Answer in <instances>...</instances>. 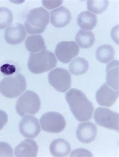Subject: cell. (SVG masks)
<instances>
[{"instance_id": "cell-1", "label": "cell", "mask_w": 119, "mask_h": 157, "mask_svg": "<svg viewBox=\"0 0 119 157\" xmlns=\"http://www.w3.org/2000/svg\"><path fill=\"white\" fill-rule=\"evenodd\" d=\"M66 101L75 118L79 121H86L92 118L94 106L79 90L72 88L65 94Z\"/></svg>"}, {"instance_id": "cell-2", "label": "cell", "mask_w": 119, "mask_h": 157, "mask_svg": "<svg viewBox=\"0 0 119 157\" xmlns=\"http://www.w3.org/2000/svg\"><path fill=\"white\" fill-rule=\"evenodd\" d=\"M56 58L50 51L45 50L39 52L31 53L28 61L29 71L34 74L48 71L57 65Z\"/></svg>"}, {"instance_id": "cell-3", "label": "cell", "mask_w": 119, "mask_h": 157, "mask_svg": "<svg viewBox=\"0 0 119 157\" xmlns=\"http://www.w3.org/2000/svg\"><path fill=\"white\" fill-rule=\"evenodd\" d=\"M49 21L48 11L43 7L30 10L26 18L25 26L29 34H41L44 31Z\"/></svg>"}, {"instance_id": "cell-4", "label": "cell", "mask_w": 119, "mask_h": 157, "mask_svg": "<svg viewBox=\"0 0 119 157\" xmlns=\"http://www.w3.org/2000/svg\"><path fill=\"white\" fill-rule=\"evenodd\" d=\"M26 88V80L21 73L5 77L0 82V92L3 96L9 98H17Z\"/></svg>"}, {"instance_id": "cell-5", "label": "cell", "mask_w": 119, "mask_h": 157, "mask_svg": "<svg viewBox=\"0 0 119 157\" xmlns=\"http://www.w3.org/2000/svg\"><path fill=\"white\" fill-rule=\"evenodd\" d=\"M41 107V101L37 94L31 91H26L17 100L16 110L21 117L34 115L37 113Z\"/></svg>"}, {"instance_id": "cell-6", "label": "cell", "mask_w": 119, "mask_h": 157, "mask_svg": "<svg viewBox=\"0 0 119 157\" xmlns=\"http://www.w3.org/2000/svg\"><path fill=\"white\" fill-rule=\"evenodd\" d=\"M41 128L46 132L60 133L65 128L66 121L63 116L56 112H47L40 119Z\"/></svg>"}, {"instance_id": "cell-7", "label": "cell", "mask_w": 119, "mask_h": 157, "mask_svg": "<svg viewBox=\"0 0 119 157\" xmlns=\"http://www.w3.org/2000/svg\"><path fill=\"white\" fill-rule=\"evenodd\" d=\"M94 118L98 125L119 132V115L116 112L108 108H97Z\"/></svg>"}, {"instance_id": "cell-8", "label": "cell", "mask_w": 119, "mask_h": 157, "mask_svg": "<svg viewBox=\"0 0 119 157\" xmlns=\"http://www.w3.org/2000/svg\"><path fill=\"white\" fill-rule=\"evenodd\" d=\"M48 79L50 85L59 92L67 91L71 85V74L63 68H56L49 72Z\"/></svg>"}, {"instance_id": "cell-9", "label": "cell", "mask_w": 119, "mask_h": 157, "mask_svg": "<svg viewBox=\"0 0 119 157\" xmlns=\"http://www.w3.org/2000/svg\"><path fill=\"white\" fill-rule=\"evenodd\" d=\"M79 47L74 41H63L56 46L55 54L58 60L68 63L79 53Z\"/></svg>"}, {"instance_id": "cell-10", "label": "cell", "mask_w": 119, "mask_h": 157, "mask_svg": "<svg viewBox=\"0 0 119 157\" xmlns=\"http://www.w3.org/2000/svg\"><path fill=\"white\" fill-rule=\"evenodd\" d=\"M19 131L22 135L25 138H36L39 135L41 131L38 120L34 116H24L19 123Z\"/></svg>"}, {"instance_id": "cell-11", "label": "cell", "mask_w": 119, "mask_h": 157, "mask_svg": "<svg viewBox=\"0 0 119 157\" xmlns=\"http://www.w3.org/2000/svg\"><path fill=\"white\" fill-rule=\"evenodd\" d=\"M119 97V90H116L108 86L107 83L103 84L96 93L98 103L105 107H111Z\"/></svg>"}, {"instance_id": "cell-12", "label": "cell", "mask_w": 119, "mask_h": 157, "mask_svg": "<svg viewBox=\"0 0 119 157\" xmlns=\"http://www.w3.org/2000/svg\"><path fill=\"white\" fill-rule=\"evenodd\" d=\"M27 36L26 31L21 24H16L8 28L5 32L4 37L6 42L11 45L22 43Z\"/></svg>"}, {"instance_id": "cell-13", "label": "cell", "mask_w": 119, "mask_h": 157, "mask_svg": "<svg viewBox=\"0 0 119 157\" xmlns=\"http://www.w3.org/2000/svg\"><path fill=\"white\" fill-rule=\"evenodd\" d=\"M78 140L83 143L90 144L94 141L97 135V127L91 122L81 123L76 132Z\"/></svg>"}, {"instance_id": "cell-14", "label": "cell", "mask_w": 119, "mask_h": 157, "mask_svg": "<svg viewBox=\"0 0 119 157\" xmlns=\"http://www.w3.org/2000/svg\"><path fill=\"white\" fill-rule=\"evenodd\" d=\"M71 19V12L64 7H60L50 11V23L56 27H64L68 25Z\"/></svg>"}, {"instance_id": "cell-15", "label": "cell", "mask_w": 119, "mask_h": 157, "mask_svg": "<svg viewBox=\"0 0 119 157\" xmlns=\"http://www.w3.org/2000/svg\"><path fill=\"white\" fill-rule=\"evenodd\" d=\"M38 146L36 142L31 139L22 141L16 147L14 150L16 157H32L37 156Z\"/></svg>"}, {"instance_id": "cell-16", "label": "cell", "mask_w": 119, "mask_h": 157, "mask_svg": "<svg viewBox=\"0 0 119 157\" xmlns=\"http://www.w3.org/2000/svg\"><path fill=\"white\" fill-rule=\"evenodd\" d=\"M119 61H113L107 66V83L110 87L119 90Z\"/></svg>"}, {"instance_id": "cell-17", "label": "cell", "mask_w": 119, "mask_h": 157, "mask_svg": "<svg viewBox=\"0 0 119 157\" xmlns=\"http://www.w3.org/2000/svg\"><path fill=\"white\" fill-rule=\"evenodd\" d=\"M50 152L54 157H67L71 153V145L62 139L55 140L50 144Z\"/></svg>"}, {"instance_id": "cell-18", "label": "cell", "mask_w": 119, "mask_h": 157, "mask_svg": "<svg viewBox=\"0 0 119 157\" xmlns=\"http://www.w3.org/2000/svg\"><path fill=\"white\" fill-rule=\"evenodd\" d=\"M27 50L32 53L39 52L46 50L43 37L40 35H32L28 36L25 42Z\"/></svg>"}, {"instance_id": "cell-19", "label": "cell", "mask_w": 119, "mask_h": 157, "mask_svg": "<svg viewBox=\"0 0 119 157\" xmlns=\"http://www.w3.org/2000/svg\"><path fill=\"white\" fill-rule=\"evenodd\" d=\"M77 22L80 28L84 30L90 31L97 26L98 19L96 15L89 11H85L79 14Z\"/></svg>"}, {"instance_id": "cell-20", "label": "cell", "mask_w": 119, "mask_h": 157, "mask_svg": "<svg viewBox=\"0 0 119 157\" xmlns=\"http://www.w3.org/2000/svg\"><path fill=\"white\" fill-rule=\"evenodd\" d=\"M75 40L82 48H89L94 44L95 36L92 32L80 30L76 35Z\"/></svg>"}, {"instance_id": "cell-21", "label": "cell", "mask_w": 119, "mask_h": 157, "mask_svg": "<svg viewBox=\"0 0 119 157\" xmlns=\"http://www.w3.org/2000/svg\"><path fill=\"white\" fill-rule=\"evenodd\" d=\"M96 58L102 63H107L115 58V50L109 45H103L97 49Z\"/></svg>"}, {"instance_id": "cell-22", "label": "cell", "mask_w": 119, "mask_h": 157, "mask_svg": "<svg viewBox=\"0 0 119 157\" xmlns=\"http://www.w3.org/2000/svg\"><path fill=\"white\" fill-rule=\"evenodd\" d=\"M89 64L87 61L83 58L79 57L72 61L69 65V70L75 75H81L87 71Z\"/></svg>"}, {"instance_id": "cell-23", "label": "cell", "mask_w": 119, "mask_h": 157, "mask_svg": "<svg viewBox=\"0 0 119 157\" xmlns=\"http://www.w3.org/2000/svg\"><path fill=\"white\" fill-rule=\"evenodd\" d=\"M109 1L106 0L87 1V8L89 11L95 14H102L107 10Z\"/></svg>"}, {"instance_id": "cell-24", "label": "cell", "mask_w": 119, "mask_h": 157, "mask_svg": "<svg viewBox=\"0 0 119 157\" xmlns=\"http://www.w3.org/2000/svg\"><path fill=\"white\" fill-rule=\"evenodd\" d=\"M13 20L12 11L5 7L0 8V29H4L9 26Z\"/></svg>"}, {"instance_id": "cell-25", "label": "cell", "mask_w": 119, "mask_h": 157, "mask_svg": "<svg viewBox=\"0 0 119 157\" xmlns=\"http://www.w3.org/2000/svg\"><path fill=\"white\" fill-rule=\"evenodd\" d=\"M13 151L9 144L0 142V157H13Z\"/></svg>"}, {"instance_id": "cell-26", "label": "cell", "mask_w": 119, "mask_h": 157, "mask_svg": "<svg viewBox=\"0 0 119 157\" xmlns=\"http://www.w3.org/2000/svg\"><path fill=\"white\" fill-rule=\"evenodd\" d=\"M71 157H93V155L89 151L85 149L75 150L71 154Z\"/></svg>"}, {"instance_id": "cell-27", "label": "cell", "mask_w": 119, "mask_h": 157, "mask_svg": "<svg viewBox=\"0 0 119 157\" xmlns=\"http://www.w3.org/2000/svg\"><path fill=\"white\" fill-rule=\"evenodd\" d=\"M42 5L46 8L50 10L59 7L63 4V1H42Z\"/></svg>"}, {"instance_id": "cell-28", "label": "cell", "mask_w": 119, "mask_h": 157, "mask_svg": "<svg viewBox=\"0 0 119 157\" xmlns=\"http://www.w3.org/2000/svg\"><path fill=\"white\" fill-rule=\"evenodd\" d=\"M8 120V117L6 112L0 110V130H2L6 125Z\"/></svg>"}]
</instances>
